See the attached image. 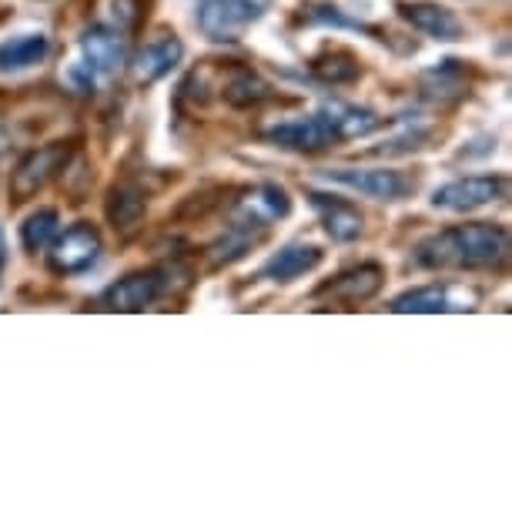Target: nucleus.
I'll return each mask as SVG.
<instances>
[{"label": "nucleus", "mask_w": 512, "mask_h": 512, "mask_svg": "<svg viewBox=\"0 0 512 512\" xmlns=\"http://www.w3.org/2000/svg\"><path fill=\"white\" fill-rule=\"evenodd\" d=\"M509 258V231L492 221H472L436 231L415 248V262L432 272H476V268H499Z\"/></svg>", "instance_id": "nucleus-1"}, {"label": "nucleus", "mask_w": 512, "mask_h": 512, "mask_svg": "<svg viewBox=\"0 0 512 512\" xmlns=\"http://www.w3.org/2000/svg\"><path fill=\"white\" fill-rule=\"evenodd\" d=\"M74 158V141H51V144H41V148L27 151L17 168L11 171V201L21 205V201H31L37 191H44L51 181L61 175V171L71 164Z\"/></svg>", "instance_id": "nucleus-2"}, {"label": "nucleus", "mask_w": 512, "mask_h": 512, "mask_svg": "<svg viewBox=\"0 0 512 512\" xmlns=\"http://www.w3.org/2000/svg\"><path fill=\"white\" fill-rule=\"evenodd\" d=\"M47 265L54 275H81L98 262L101 255V231L91 221H77L67 231H57L54 241L47 245Z\"/></svg>", "instance_id": "nucleus-3"}, {"label": "nucleus", "mask_w": 512, "mask_h": 512, "mask_svg": "<svg viewBox=\"0 0 512 512\" xmlns=\"http://www.w3.org/2000/svg\"><path fill=\"white\" fill-rule=\"evenodd\" d=\"M262 17V7L255 0H205L198 7V27L208 41L235 44L245 31Z\"/></svg>", "instance_id": "nucleus-4"}, {"label": "nucleus", "mask_w": 512, "mask_h": 512, "mask_svg": "<svg viewBox=\"0 0 512 512\" xmlns=\"http://www.w3.org/2000/svg\"><path fill=\"white\" fill-rule=\"evenodd\" d=\"M325 178L342 188L362 191V195H369L375 201H402L415 191V178L389 168H335L325 171Z\"/></svg>", "instance_id": "nucleus-5"}, {"label": "nucleus", "mask_w": 512, "mask_h": 512, "mask_svg": "<svg viewBox=\"0 0 512 512\" xmlns=\"http://www.w3.org/2000/svg\"><path fill=\"white\" fill-rule=\"evenodd\" d=\"M292 211V198H288L285 188L278 185H258L245 191L235 201V211H231V225L248 228V231H265L272 221L285 218Z\"/></svg>", "instance_id": "nucleus-6"}, {"label": "nucleus", "mask_w": 512, "mask_h": 512, "mask_svg": "<svg viewBox=\"0 0 512 512\" xmlns=\"http://www.w3.org/2000/svg\"><path fill=\"white\" fill-rule=\"evenodd\" d=\"M402 21H409L415 31L432 37V41H442V44H452V41H462L466 37V27L456 17V11L439 0H399L395 4Z\"/></svg>", "instance_id": "nucleus-7"}, {"label": "nucleus", "mask_w": 512, "mask_h": 512, "mask_svg": "<svg viewBox=\"0 0 512 512\" xmlns=\"http://www.w3.org/2000/svg\"><path fill=\"white\" fill-rule=\"evenodd\" d=\"M506 195V178L499 175H472V178H459L442 185L436 195H432V205L442 211H476L486 208L492 201H499Z\"/></svg>", "instance_id": "nucleus-8"}, {"label": "nucleus", "mask_w": 512, "mask_h": 512, "mask_svg": "<svg viewBox=\"0 0 512 512\" xmlns=\"http://www.w3.org/2000/svg\"><path fill=\"white\" fill-rule=\"evenodd\" d=\"M161 295H164V278L158 268H148V272H131L118 278L111 288H104L101 308H108V312H144Z\"/></svg>", "instance_id": "nucleus-9"}, {"label": "nucleus", "mask_w": 512, "mask_h": 512, "mask_svg": "<svg viewBox=\"0 0 512 512\" xmlns=\"http://www.w3.org/2000/svg\"><path fill=\"white\" fill-rule=\"evenodd\" d=\"M181 57H185V44H181L175 34H158L154 41H148L134 54V61H131L134 84H138V88L158 84L161 77H168L181 64Z\"/></svg>", "instance_id": "nucleus-10"}, {"label": "nucleus", "mask_w": 512, "mask_h": 512, "mask_svg": "<svg viewBox=\"0 0 512 512\" xmlns=\"http://www.w3.org/2000/svg\"><path fill=\"white\" fill-rule=\"evenodd\" d=\"M476 292H456L452 285H422L412 292H402L392 302V312L399 315H442V312H466L476 302Z\"/></svg>", "instance_id": "nucleus-11"}, {"label": "nucleus", "mask_w": 512, "mask_h": 512, "mask_svg": "<svg viewBox=\"0 0 512 512\" xmlns=\"http://www.w3.org/2000/svg\"><path fill=\"white\" fill-rule=\"evenodd\" d=\"M382 285H385V268L375 262H365V265H355L349 272L332 278V282L318 285L315 298H332L338 305H362L379 295Z\"/></svg>", "instance_id": "nucleus-12"}, {"label": "nucleus", "mask_w": 512, "mask_h": 512, "mask_svg": "<svg viewBox=\"0 0 512 512\" xmlns=\"http://www.w3.org/2000/svg\"><path fill=\"white\" fill-rule=\"evenodd\" d=\"M265 138L272 141V144H278V148L305 151V154L335 148V144H338L332 128L325 124L322 114H312V118H295V121H282V124H275V128H268Z\"/></svg>", "instance_id": "nucleus-13"}, {"label": "nucleus", "mask_w": 512, "mask_h": 512, "mask_svg": "<svg viewBox=\"0 0 512 512\" xmlns=\"http://www.w3.org/2000/svg\"><path fill=\"white\" fill-rule=\"evenodd\" d=\"M104 215L121 238H134L144 225V215H148V195L134 181H118L104 198Z\"/></svg>", "instance_id": "nucleus-14"}, {"label": "nucleus", "mask_w": 512, "mask_h": 512, "mask_svg": "<svg viewBox=\"0 0 512 512\" xmlns=\"http://www.w3.org/2000/svg\"><path fill=\"white\" fill-rule=\"evenodd\" d=\"M308 201L312 208L318 211V221L325 225V231L332 235L335 241H355L362 235V211L345 198H335V195H325V191H308Z\"/></svg>", "instance_id": "nucleus-15"}, {"label": "nucleus", "mask_w": 512, "mask_h": 512, "mask_svg": "<svg viewBox=\"0 0 512 512\" xmlns=\"http://www.w3.org/2000/svg\"><path fill=\"white\" fill-rule=\"evenodd\" d=\"M81 54L94 74H114L128 61V47H124L118 27H91L81 41Z\"/></svg>", "instance_id": "nucleus-16"}, {"label": "nucleus", "mask_w": 512, "mask_h": 512, "mask_svg": "<svg viewBox=\"0 0 512 512\" xmlns=\"http://www.w3.org/2000/svg\"><path fill=\"white\" fill-rule=\"evenodd\" d=\"M325 118V124L332 128L335 141H349V138H365V134L379 131L385 118L372 114L369 108H355V104H345V101H328L322 104L318 111Z\"/></svg>", "instance_id": "nucleus-17"}, {"label": "nucleus", "mask_w": 512, "mask_h": 512, "mask_svg": "<svg viewBox=\"0 0 512 512\" xmlns=\"http://www.w3.org/2000/svg\"><path fill=\"white\" fill-rule=\"evenodd\" d=\"M322 265V248L318 245H288L282 248L278 255L268 258V265L262 268V278H268V282H278V285H288L295 282V278L308 275L312 268Z\"/></svg>", "instance_id": "nucleus-18"}, {"label": "nucleus", "mask_w": 512, "mask_h": 512, "mask_svg": "<svg viewBox=\"0 0 512 512\" xmlns=\"http://www.w3.org/2000/svg\"><path fill=\"white\" fill-rule=\"evenodd\" d=\"M272 94H275L272 84L262 74L248 71V67H231V77L221 84V98L231 108H258V104L272 101Z\"/></svg>", "instance_id": "nucleus-19"}, {"label": "nucleus", "mask_w": 512, "mask_h": 512, "mask_svg": "<svg viewBox=\"0 0 512 512\" xmlns=\"http://www.w3.org/2000/svg\"><path fill=\"white\" fill-rule=\"evenodd\" d=\"M47 51H51V41L44 34H21L11 37V41L0 44V71H24V67L41 64Z\"/></svg>", "instance_id": "nucleus-20"}, {"label": "nucleus", "mask_w": 512, "mask_h": 512, "mask_svg": "<svg viewBox=\"0 0 512 512\" xmlns=\"http://www.w3.org/2000/svg\"><path fill=\"white\" fill-rule=\"evenodd\" d=\"M312 71L328 84H352V81H359V77H362V64H359V57H355L352 51L335 47V51H325V54L315 57Z\"/></svg>", "instance_id": "nucleus-21"}, {"label": "nucleus", "mask_w": 512, "mask_h": 512, "mask_svg": "<svg viewBox=\"0 0 512 512\" xmlns=\"http://www.w3.org/2000/svg\"><path fill=\"white\" fill-rule=\"evenodd\" d=\"M262 238V231H248V228H238L231 225L225 231V238H218L215 245L208 248V262L211 268H221V265H231L238 258H245V251H251V245Z\"/></svg>", "instance_id": "nucleus-22"}, {"label": "nucleus", "mask_w": 512, "mask_h": 512, "mask_svg": "<svg viewBox=\"0 0 512 512\" xmlns=\"http://www.w3.org/2000/svg\"><path fill=\"white\" fill-rule=\"evenodd\" d=\"M57 228H61V215H57L54 208L34 211V215L21 225V241H24V248H27V251H41V248H47V245L54 241Z\"/></svg>", "instance_id": "nucleus-23"}, {"label": "nucleus", "mask_w": 512, "mask_h": 512, "mask_svg": "<svg viewBox=\"0 0 512 512\" xmlns=\"http://www.w3.org/2000/svg\"><path fill=\"white\" fill-rule=\"evenodd\" d=\"M0 265H4V235H0Z\"/></svg>", "instance_id": "nucleus-24"}]
</instances>
